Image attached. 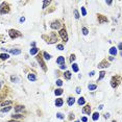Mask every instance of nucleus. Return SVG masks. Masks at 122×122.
Here are the masks:
<instances>
[{"instance_id": "obj_1", "label": "nucleus", "mask_w": 122, "mask_h": 122, "mask_svg": "<svg viewBox=\"0 0 122 122\" xmlns=\"http://www.w3.org/2000/svg\"><path fill=\"white\" fill-rule=\"evenodd\" d=\"M9 12V5L6 2H2L0 4V14L1 15H5Z\"/></svg>"}, {"instance_id": "obj_2", "label": "nucleus", "mask_w": 122, "mask_h": 122, "mask_svg": "<svg viewBox=\"0 0 122 122\" xmlns=\"http://www.w3.org/2000/svg\"><path fill=\"white\" fill-rule=\"evenodd\" d=\"M9 37L12 39H16V38H19V37H21V33L19 30H15V29H10L9 30Z\"/></svg>"}, {"instance_id": "obj_3", "label": "nucleus", "mask_w": 122, "mask_h": 122, "mask_svg": "<svg viewBox=\"0 0 122 122\" xmlns=\"http://www.w3.org/2000/svg\"><path fill=\"white\" fill-rule=\"evenodd\" d=\"M60 36H61V38H62V40L64 42H68V34H67V30L65 29V28H63V29H61L60 30Z\"/></svg>"}, {"instance_id": "obj_4", "label": "nucleus", "mask_w": 122, "mask_h": 122, "mask_svg": "<svg viewBox=\"0 0 122 122\" xmlns=\"http://www.w3.org/2000/svg\"><path fill=\"white\" fill-rule=\"evenodd\" d=\"M37 61H38V63L40 64L41 68L43 69V71H46L47 68H46V65H45V63H44V61H43V57H42L41 55H38V56H37Z\"/></svg>"}, {"instance_id": "obj_5", "label": "nucleus", "mask_w": 122, "mask_h": 122, "mask_svg": "<svg viewBox=\"0 0 122 122\" xmlns=\"http://www.w3.org/2000/svg\"><path fill=\"white\" fill-rule=\"evenodd\" d=\"M47 42H48V44L56 43V42H57V36H56V33H50V39H49V41H47Z\"/></svg>"}, {"instance_id": "obj_6", "label": "nucleus", "mask_w": 122, "mask_h": 122, "mask_svg": "<svg viewBox=\"0 0 122 122\" xmlns=\"http://www.w3.org/2000/svg\"><path fill=\"white\" fill-rule=\"evenodd\" d=\"M61 25H62V24H61V22L56 20V21H53V22L50 24V27H51L52 29H60V28H61Z\"/></svg>"}, {"instance_id": "obj_7", "label": "nucleus", "mask_w": 122, "mask_h": 122, "mask_svg": "<svg viewBox=\"0 0 122 122\" xmlns=\"http://www.w3.org/2000/svg\"><path fill=\"white\" fill-rule=\"evenodd\" d=\"M110 67V63H108L107 61H102V62H100L98 64V68L102 69V68H108Z\"/></svg>"}, {"instance_id": "obj_8", "label": "nucleus", "mask_w": 122, "mask_h": 122, "mask_svg": "<svg viewBox=\"0 0 122 122\" xmlns=\"http://www.w3.org/2000/svg\"><path fill=\"white\" fill-rule=\"evenodd\" d=\"M98 22H99L100 24L107 23L108 22V18L104 17V16H102V15H98Z\"/></svg>"}, {"instance_id": "obj_9", "label": "nucleus", "mask_w": 122, "mask_h": 122, "mask_svg": "<svg viewBox=\"0 0 122 122\" xmlns=\"http://www.w3.org/2000/svg\"><path fill=\"white\" fill-rule=\"evenodd\" d=\"M83 114H87V115H90L91 114V108L90 105H84V108H83Z\"/></svg>"}, {"instance_id": "obj_10", "label": "nucleus", "mask_w": 122, "mask_h": 122, "mask_svg": "<svg viewBox=\"0 0 122 122\" xmlns=\"http://www.w3.org/2000/svg\"><path fill=\"white\" fill-rule=\"evenodd\" d=\"M24 105H16L15 107V113L16 114H19L20 112H23L24 111Z\"/></svg>"}, {"instance_id": "obj_11", "label": "nucleus", "mask_w": 122, "mask_h": 122, "mask_svg": "<svg viewBox=\"0 0 122 122\" xmlns=\"http://www.w3.org/2000/svg\"><path fill=\"white\" fill-rule=\"evenodd\" d=\"M54 104L56 105L57 108H61V107H62V105L64 104V100L62 99V98H57V99H55Z\"/></svg>"}, {"instance_id": "obj_12", "label": "nucleus", "mask_w": 122, "mask_h": 122, "mask_svg": "<svg viewBox=\"0 0 122 122\" xmlns=\"http://www.w3.org/2000/svg\"><path fill=\"white\" fill-rule=\"evenodd\" d=\"M118 81H117V78L116 77H113L112 78V80H111V86H112V88H117V86H118Z\"/></svg>"}, {"instance_id": "obj_13", "label": "nucleus", "mask_w": 122, "mask_h": 122, "mask_svg": "<svg viewBox=\"0 0 122 122\" xmlns=\"http://www.w3.org/2000/svg\"><path fill=\"white\" fill-rule=\"evenodd\" d=\"M6 51H9V53L15 54V55H18V54L21 53V50L20 49H9V50H6Z\"/></svg>"}, {"instance_id": "obj_14", "label": "nucleus", "mask_w": 122, "mask_h": 122, "mask_svg": "<svg viewBox=\"0 0 122 122\" xmlns=\"http://www.w3.org/2000/svg\"><path fill=\"white\" fill-rule=\"evenodd\" d=\"M27 78H28V80H30V81H36L37 80V76H36L34 73H29L27 75Z\"/></svg>"}, {"instance_id": "obj_15", "label": "nucleus", "mask_w": 122, "mask_h": 122, "mask_svg": "<svg viewBox=\"0 0 122 122\" xmlns=\"http://www.w3.org/2000/svg\"><path fill=\"white\" fill-rule=\"evenodd\" d=\"M67 103H68L69 107H72L74 103H75V98L74 97H69L67 99Z\"/></svg>"}, {"instance_id": "obj_16", "label": "nucleus", "mask_w": 122, "mask_h": 122, "mask_svg": "<svg viewBox=\"0 0 122 122\" xmlns=\"http://www.w3.org/2000/svg\"><path fill=\"white\" fill-rule=\"evenodd\" d=\"M110 54H111V56H116V54H117V48L116 47H111Z\"/></svg>"}, {"instance_id": "obj_17", "label": "nucleus", "mask_w": 122, "mask_h": 122, "mask_svg": "<svg viewBox=\"0 0 122 122\" xmlns=\"http://www.w3.org/2000/svg\"><path fill=\"white\" fill-rule=\"evenodd\" d=\"M21 118H23V115H21V114H13L12 115V119H14V120H18Z\"/></svg>"}, {"instance_id": "obj_18", "label": "nucleus", "mask_w": 122, "mask_h": 122, "mask_svg": "<svg viewBox=\"0 0 122 122\" xmlns=\"http://www.w3.org/2000/svg\"><path fill=\"white\" fill-rule=\"evenodd\" d=\"M56 64H59V65L65 64V57H64V56H59L56 59Z\"/></svg>"}, {"instance_id": "obj_19", "label": "nucleus", "mask_w": 122, "mask_h": 122, "mask_svg": "<svg viewBox=\"0 0 122 122\" xmlns=\"http://www.w3.org/2000/svg\"><path fill=\"white\" fill-rule=\"evenodd\" d=\"M9 54H7V53H1L0 54V59H1L2 61L9 60Z\"/></svg>"}, {"instance_id": "obj_20", "label": "nucleus", "mask_w": 122, "mask_h": 122, "mask_svg": "<svg viewBox=\"0 0 122 122\" xmlns=\"http://www.w3.org/2000/svg\"><path fill=\"white\" fill-rule=\"evenodd\" d=\"M39 52V49L38 48H36V47H33L30 50H29V53L31 54V55H34V54H37Z\"/></svg>"}, {"instance_id": "obj_21", "label": "nucleus", "mask_w": 122, "mask_h": 122, "mask_svg": "<svg viewBox=\"0 0 122 122\" xmlns=\"http://www.w3.org/2000/svg\"><path fill=\"white\" fill-rule=\"evenodd\" d=\"M10 103H12V101H10V100H5V101L0 103V105H1V107H3V108H5V107H9Z\"/></svg>"}, {"instance_id": "obj_22", "label": "nucleus", "mask_w": 122, "mask_h": 122, "mask_svg": "<svg viewBox=\"0 0 122 122\" xmlns=\"http://www.w3.org/2000/svg\"><path fill=\"white\" fill-rule=\"evenodd\" d=\"M99 113L96 112V113H94L93 114V116H92V119H93V121H97L98 119H99Z\"/></svg>"}, {"instance_id": "obj_23", "label": "nucleus", "mask_w": 122, "mask_h": 122, "mask_svg": "<svg viewBox=\"0 0 122 122\" xmlns=\"http://www.w3.org/2000/svg\"><path fill=\"white\" fill-rule=\"evenodd\" d=\"M77 103H78V105H84V103H86V99H84V97H80L79 99L77 100Z\"/></svg>"}, {"instance_id": "obj_24", "label": "nucleus", "mask_w": 122, "mask_h": 122, "mask_svg": "<svg viewBox=\"0 0 122 122\" xmlns=\"http://www.w3.org/2000/svg\"><path fill=\"white\" fill-rule=\"evenodd\" d=\"M72 70L74 71V72H78L79 68H78V65L75 63H72Z\"/></svg>"}, {"instance_id": "obj_25", "label": "nucleus", "mask_w": 122, "mask_h": 122, "mask_svg": "<svg viewBox=\"0 0 122 122\" xmlns=\"http://www.w3.org/2000/svg\"><path fill=\"white\" fill-rule=\"evenodd\" d=\"M64 76H65V78H66V79H70V78H71V76H72V74H71L70 71H66V72L64 73Z\"/></svg>"}, {"instance_id": "obj_26", "label": "nucleus", "mask_w": 122, "mask_h": 122, "mask_svg": "<svg viewBox=\"0 0 122 122\" xmlns=\"http://www.w3.org/2000/svg\"><path fill=\"white\" fill-rule=\"evenodd\" d=\"M43 59H45L46 61H49V60H51V55H50L49 53H47V52H43Z\"/></svg>"}, {"instance_id": "obj_27", "label": "nucleus", "mask_w": 122, "mask_h": 122, "mask_svg": "<svg viewBox=\"0 0 122 122\" xmlns=\"http://www.w3.org/2000/svg\"><path fill=\"white\" fill-rule=\"evenodd\" d=\"M10 110H12V107H10V105H9V107H6V108H1V112H2V113H7V112H9Z\"/></svg>"}, {"instance_id": "obj_28", "label": "nucleus", "mask_w": 122, "mask_h": 122, "mask_svg": "<svg viewBox=\"0 0 122 122\" xmlns=\"http://www.w3.org/2000/svg\"><path fill=\"white\" fill-rule=\"evenodd\" d=\"M54 94L56 95V96H61V95L63 94V90L62 89H56L54 91Z\"/></svg>"}, {"instance_id": "obj_29", "label": "nucleus", "mask_w": 122, "mask_h": 122, "mask_svg": "<svg viewBox=\"0 0 122 122\" xmlns=\"http://www.w3.org/2000/svg\"><path fill=\"white\" fill-rule=\"evenodd\" d=\"M10 80H12L13 83H19V78H18L17 76H14V75L10 76Z\"/></svg>"}, {"instance_id": "obj_30", "label": "nucleus", "mask_w": 122, "mask_h": 122, "mask_svg": "<svg viewBox=\"0 0 122 122\" xmlns=\"http://www.w3.org/2000/svg\"><path fill=\"white\" fill-rule=\"evenodd\" d=\"M105 76V72L104 71H100V73H99V77H98L97 80H101V79L103 78Z\"/></svg>"}, {"instance_id": "obj_31", "label": "nucleus", "mask_w": 122, "mask_h": 122, "mask_svg": "<svg viewBox=\"0 0 122 122\" xmlns=\"http://www.w3.org/2000/svg\"><path fill=\"white\" fill-rule=\"evenodd\" d=\"M88 89L90 90V91H94V90L97 89V86H96V84H89Z\"/></svg>"}, {"instance_id": "obj_32", "label": "nucleus", "mask_w": 122, "mask_h": 122, "mask_svg": "<svg viewBox=\"0 0 122 122\" xmlns=\"http://www.w3.org/2000/svg\"><path fill=\"white\" fill-rule=\"evenodd\" d=\"M50 3H51V1H43V6H42V9H46V7L48 6V5H49Z\"/></svg>"}, {"instance_id": "obj_33", "label": "nucleus", "mask_w": 122, "mask_h": 122, "mask_svg": "<svg viewBox=\"0 0 122 122\" xmlns=\"http://www.w3.org/2000/svg\"><path fill=\"white\" fill-rule=\"evenodd\" d=\"M80 10H81V15L84 16H87V10H86V7H84V6H81V9H80Z\"/></svg>"}, {"instance_id": "obj_34", "label": "nucleus", "mask_w": 122, "mask_h": 122, "mask_svg": "<svg viewBox=\"0 0 122 122\" xmlns=\"http://www.w3.org/2000/svg\"><path fill=\"white\" fill-rule=\"evenodd\" d=\"M56 118L57 119H65V116L62 113H56Z\"/></svg>"}, {"instance_id": "obj_35", "label": "nucleus", "mask_w": 122, "mask_h": 122, "mask_svg": "<svg viewBox=\"0 0 122 122\" xmlns=\"http://www.w3.org/2000/svg\"><path fill=\"white\" fill-rule=\"evenodd\" d=\"M55 84H56L59 87H61V86H63V80L62 79H57V80L55 81Z\"/></svg>"}, {"instance_id": "obj_36", "label": "nucleus", "mask_w": 122, "mask_h": 122, "mask_svg": "<svg viewBox=\"0 0 122 122\" xmlns=\"http://www.w3.org/2000/svg\"><path fill=\"white\" fill-rule=\"evenodd\" d=\"M74 17H75V19H79V13L77 10H74Z\"/></svg>"}, {"instance_id": "obj_37", "label": "nucleus", "mask_w": 122, "mask_h": 122, "mask_svg": "<svg viewBox=\"0 0 122 122\" xmlns=\"http://www.w3.org/2000/svg\"><path fill=\"white\" fill-rule=\"evenodd\" d=\"M83 33L84 34V36H87V34L89 33V30H88V28H86V27H83Z\"/></svg>"}, {"instance_id": "obj_38", "label": "nucleus", "mask_w": 122, "mask_h": 122, "mask_svg": "<svg viewBox=\"0 0 122 122\" xmlns=\"http://www.w3.org/2000/svg\"><path fill=\"white\" fill-rule=\"evenodd\" d=\"M74 61H75V54H71V56H70V62H71V64H72Z\"/></svg>"}, {"instance_id": "obj_39", "label": "nucleus", "mask_w": 122, "mask_h": 122, "mask_svg": "<svg viewBox=\"0 0 122 122\" xmlns=\"http://www.w3.org/2000/svg\"><path fill=\"white\" fill-rule=\"evenodd\" d=\"M60 69H62V70H66V69H67L66 64H62V65H60Z\"/></svg>"}, {"instance_id": "obj_40", "label": "nucleus", "mask_w": 122, "mask_h": 122, "mask_svg": "<svg viewBox=\"0 0 122 122\" xmlns=\"http://www.w3.org/2000/svg\"><path fill=\"white\" fill-rule=\"evenodd\" d=\"M56 48L59 49V50H64V46H63L62 44H59V45L56 46Z\"/></svg>"}, {"instance_id": "obj_41", "label": "nucleus", "mask_w": 122, "mask_h": 122, "mask_svg": "<svg viewBox=\"0 0 122 122\" xmlns=\"http://www.w3.org/2000/svg\"><path fill=\"white\" fill-rule=\"evenodd\" d=\"M19 21H20V23H23V22H25V18H24V17H21L20 19H19Z\"/></svg>"}, {"instance_id": "obj_42", "label": "nucleus", "mask_w": 122, "mask_h": 122, "mask_svg": "<svg viewBox=\"0 0 122 122\" xmlns=\"http://www.w3.org/2000/svg\"><path fill=\"white\" fill-rule=\"evenodd\" d=\"M81 121H83V122H88V118H87V117H83V118H81Z\"/></svg>"}, {"instance_id": "obj_43", "label": "nucleus", "mask_w": 122, "mask_h": 122, "mask_svg": "<svg viewBox=\"0 0 122 122\" xmlns=\"http://www.w3.org/2000/svg\"><path fill=\"white\" fill-rule=\"evenodd\" d=\"M104 118H105V119L110 118V113H107V114H104Z\"/></svg>"}, {"instance_id": "obj_44", "label": "nucleus", "mask_w": 122, "mask_h": 122, "mask_svg": "<svg viewBox=\"0 0 122 122\" xmlns=\"http://www.w3.org/2000/svg\"><path fill=\"white\" fill-rule=\"evenodd\" d=\"M89 75H90V76H91V77H92V76H94V75H95V72H94V71H91V72L89 73Z\"/></svg>"}, {"instance_id": "obj_45", "label": "nucleus", "mask_w": 122, "mask_h": 122, "mask_svg": "<svg viewBox=\"0 0 122 122\" xmlns=\"http://www.w3.org/2000/svg\"><path fill=\"white\" fill-rule=\"evenodd\" d=\"M76 93H77V94H79V93H80V88H79V87H77V88H76Z\"/></svg>"}, {"instance_id": "obj_46", "label": "nucleus", "mask_w": 122, "mask_h": 122, "mask_svg": "<svg viewBox=\"0 0 122 122\" xmlns=\"http://www.w3.org/2000/svg\"><path fill=\"white\" fill-rule=\"evenodd\" d=\"M105 3H107L108 5H112L113 2H112V1H105Z\"/></svg>"}, {"instance_id": "obj_47", "label": "nucleus", "mask_w": 122, "mask_h": 122, "mask_svg": "<svg viewBox=\"0 0 122 122\" xmlns=\"http://www.w3.org/2000/svg\"><path fill=\"white\" fill-rule=\"evenodd\" d=\"M6 122H20V121H18V120H14V119H12V120H9V121H6Z\"/></svg>"}, {"instance_id": "obj_48", "label": "nucleus", "mask_w": 122, "mask_h": 122, "mask_svg": "<svg viewBox=\"0 0 122 122\" xmlns=\"http://www.w3.org/2000/svg\"><path fill=\"white\" fill-rule=\"evenodd\" d=\"M121 48H122V45H121V43H119V44H118V49L121 50Z\"/></svg>"}, {"instance_id": "obj_49", "label": "nucleus", "mask_w": 122, "mask_h": 122, "mask_svg": "<svg viewBox=\"0 0 122 122\" xmlns=\"http://www.w3.org/2000/svg\"><path fill=\"white\" fill-rule=\"evenodd\" d=\"M98 108H99V110H102V108H103V104H100L99 107H98Z\"/></svg>"}, {"instance_id": "obj_50", "label": "nucleus", "mask_w": 122, "mask_h": 122, "mask_svg": "<svg viewBox=\"0 0 122 122\" xmlns=\"http://www.w3.org/2000/svg\"><path fill=\"white\" fill-rule=\"evenodd\" d=\"M114 60V56H110L108 57V61H113Z\"/></svg>"}, {"instance_id": "obj_51", "label": "nucleus", "mask_w": 122, "mask_h": 122, "mask_svg": "<svg viewBox=\"0 0 122 122\" xmlns=\"http://www.w3.org/2000/svg\"><path fill=\"white\" fill-rule=\"evenodd\" d=\"M1 86H2V83H0V89H1Z\"/></svg>"}, {"instance_id": "obj_52", "label": "nucleus", "mask_w": 122, "mask_h": 122, "mask_svg": "<svg viewBox=\"0 0 122 122\" xmlns=\"http://www.w3.org/2000/svg\"><path fill=\"white\" fill-rule=\"evenodd\" d=\"M74 122H79V121H78V120H77V121H74Z\"/></svg>"}, {"instance_id": "obj_53", "label": "nucleus", "mask_w": 122, "mask_h": 122, "mask_svg": "<svg viewBox=\"0 0 122 122\" xmlns=\"http://www.w3.org/2000/svg\"><path fill=\"white\" fill-rule=\"evenodd\" d=\"M113 122H116V121H115V120H113Z\"/></svg>"}]
</instances>
